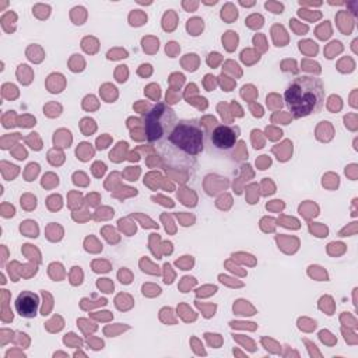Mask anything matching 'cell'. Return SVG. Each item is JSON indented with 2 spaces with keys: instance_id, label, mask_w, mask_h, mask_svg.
<instances>
[{
  "instance_id": "cell-5",
  "label": "cell",
  "mask_w": 358,
  "mask_h": 358,
  "mask_svg": "<svg viewBox=\"0 0 358 358\" xmlns=\"http://www.w3.org/2000/svg\"><path fill=\"white\" fill-rule=\"evenodd\" d=\"M39 308V298L31 291H22L15 299V310L20 316L31 319L35 317Z\"/></svg>"
},
{
  "instance_id": "cell-4",
  "label": "cell",
  "mask_w": 358,
  "mask_h": 358,
  "mask_svg": "<svg viewBox=\"0 0 358 358\" xmlns=\"http://www.w3.org/2000/svg\"><path fill=\"white\" fill-rule=\"evenodd\" d=\"M239 134L241 130L238 126L215 124L213 129L206 131L204 147L210 155L229 157L235 150Z\"/></svg>"
},
{
  "instance_id": "cell-1",
  "label": "cell",
  "mask_w": 358,
  "mask_h": 358,
  "mask_svg": "<svg viewBox=\"0 0 358 358\" xmlns=\"http://www.w3.org/2000/svg\"><path fill=\"white\" fill-rule=\"evenodd\" d=\"M204 137L206 130L199 119H180L155 150L165 165L190 171L204 148Z\"/></svg>"
},
{
  "instance_id": "cell-3",
  "label": "cell",
  "mask_w": 358,
  "mask_h": 358,
  "mask_svg": "<svg viewBox=\"0 0 358 358\" xmlns=\"http://www.w3.org/2000/svg\"><path fill=\"white\" fill-rule=\"evenodd\" d=\"M178 122L175 110L165 102L155 103L144 115V131L147 141L155 148L159 147Z\"/></svg>"
},
{
  "instance_id": "cell-2",
  "label": "cell",
  "mask_w": 358,
  "mask_h": 358,
  "mask_svg": "<svg viewBox=\"0 0 358 358\" xmlns=\"http://www.w3.org/2000/svg\"><path fill=\"white\" fill-rule=\"evenodd\" d=\"M284 101L294 117L317 113L324 102V85L317 77L299 76L287 87Z\"/></svg>"
}]
</instances>
